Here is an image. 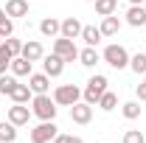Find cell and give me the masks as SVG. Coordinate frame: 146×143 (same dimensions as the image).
<instances>
[{"instance_id":"cell-1","label":"cell","mask_w":146,"mask_h":143,"mask_svg":"<svg viewBox=\"0 0 146 143\" xmlns=\"http://www.w3.org/2000/svg\"><path fill=\"white\" fill-rule=\"evenodd\" d=\"M56 112H59V104L54 101V95L42 93V95H34L31 98V115L39 118V121H54Z\"/></svg>"},{"instance_id":"cell-2","label":"cell","mask_w":146,"mask_h":143,"mask_svg":"<svg viewBox=\"0 0 146 143\" xmlns=\"http://www.w3.org/2000/svg\"><path fill=\"white\" fill-rule=\"evenodd\" d=\"M101 59L107 62L110 68H115V70H124V68H129V51L124 48V45H118V42L107 45V48H104V54H101Z\"/></svg>"},{"instance_id":"cell-3","label":"cell","mask_w":146,"mask_h":143,"mask_svg":"<svg viewBox=\"0 0 146 143\" xmlns=\"http://www.w3.org/2000/svg\"><path fill=\"white\" fill-rule=\"evenodd\" d=\"M107 76H101V73H96V76H90V81H87V87L82 90V98L87 101V104H98V98L107 93Z\"/></svg>"},{"instance_id":"cell-4","label":"cell","mask_w":146,"mask_h":143,"mask_svg":"<svg viewBox=\"0 0 146 143\" xmlns=\"http://www.w3.org/2000/svg\"><path fill=\"white\" fill-rule=\"evenodd\" d=\"M54 101L59 107H73L76 101H82V90L76 87V84H59L54 90Z\"/></svg>"},{"instance_id":"cell-5","label":"cell","mask_w":146,"mask_h":143,"mask_svg":"<svg viewBox=\"0 0 146 143\" xmlns=\"http://www.w3.org/2000/svg\"><path fill=\"white\" fill-rule=\"evenodd\" d=\"M54 54L62 56L65 62H76V59H79V48H76V42H73V39L59 36V39H54Z\"/></svg>"},{"instance_id":"cell-6","label":"cell","mask_w":146,"mask_h":143,"mask_svg":"<svg viewBox=\"0 0 146 143\" xmlns=\"http://www.w3.org/2000/svg\"><path fill=\"white\" fill-rule=\"evenodd\" d=\"M56 135H59V129H56L54 121H42L39 126L31 129V143H51Z\"/></svg>"},{"instance_id":"cell-7","label":"cell","mask_w":146,"mask_h":143,"mask_svg":"<svg viewBox=\"0 0 146 143\" xmlns=\"http://www.w3.org/2000/svg\"><path fill=\"white\" fill-rule=\"evenodd\" d=\"M70 121L79 126H87L93 121V104H87V101H76L70 107Z\"/></svg>"},{"instance_id":"cell-8","label":"cell","mask_w":146,"mask_h":143,"mask_svg":"<svg viewBox=\"0 0 146 143\" xmlns=\"http://www.w3.org/2000/svg\"><path fill=\"white\" fill-rule=\"evenodd\" d=\"M62 70H65V59L62 56H42V73H48L51 79H56V76H62Z\"/></svg>"},{"instance_id":"cell-9","label":"cell","mask_w":146,"mask_h":143,"mask_svg":"<svg viewBox=\"0 0 146 143\" xmlns=\"http://www.w3.org/2000/svg\"><path fill=\"white\" fill-rule=\"evenodd\" d=\"M6 118H9L14 126H25L28 121H31V109L25 107V104H14V107H9Z\"/></svg>"},{"instance_id":"cell-10","label":"cell","mask_w":146,"mask_h":143,"mask_svg":"<svg viewBox=\"0 0 146 143\" xmlns=\"http://www.w3.org/2000/svg\"><path fill=\"white\" fill-rule=\"evenodd\" d=\"M28 87H31L34 95L48 93V90H51V76H48V73H31V76H28Z\"/></svg>"},{"instance_id":"cell-11","label":"cell","mask_w":146,"mask_h":143,"mask_svg":"<svg viewBox=\"0 0 146 143\" xmlns=\"http://www.w3.org/2000/svg\"><path fill=\"white\" fill-rule=\"evenodd\" d=\"M28 62H39L42 56H45V48H42V42H36V39H28V42H23V54Z\"/></svg>"},{"instance_id":"cell-12","label":"cell","mask_w":146,"mask_h":143,"mask_svg":"<svg viewBox=\"0 0 146 143\" xmlns=\"http://www.w3.org/2000/svg\"><path fill=\"white\" fill-rule=\"evenodd\" d=\"M39 34L42 36H59L62 34V20H56V17H45L42 23H39Z\"/></svg>"},{"instance_id":"cell-13","label":"cell","mask_w":146,"mask_h":143,"mask_svg":"<svg viewBox=\"0 0 146 143\" xmlns=\"http://www.w3.org/2000/svg\"><path fill=\"white\" fill-rule=\"evenodd\" d=\"M59 36H68V39H79L82 36V23L76 17H65L62 20V34Z\"/></svg>"},{"instance_id":"cell-14","label":"cell","mask_w":146,"mask_h":143,"mask_svg":"<svg viewBox=\"0 0 146 143\" xmlns=\"http://www.w3.org/2000/svg\"><path fill=\"white\" fill-rule=\"evenodd\" d=\"M9 98H11V101H14V104H28V101H31V98H34V93H31V87H28V84H14V90H11V93H9Z\"/></svg>"},{"instance_id":"cell-15","label":"cell","mask_w":146,"mask_h":143,"mask_svg":"<svg viewBox=\"0 0 146 143\" xmlns=\"http://www.w3.org/2000/svg\"><path fill=\"white\" fill-rule=\"evenodd\" d=\"M79 39H84V45L96 48V45L104 39V34H101V28H96V25H82V36H79Z\"/></svg>"},{"instance_id":"cell-16","label":"cell","mask_w":146,"mask_h":143,"mask_svg":"<svg viewBox=\"0 0 146 143\" xmlns=\"http://www.w3.org/2000/svg\"><path fill=\"white\" fill-rule=\"evenodd\" d=\"M127 23L132 25V28L146 25V9H143V6H129V9H127Z\"/></svg>"},{"instance_id":"cell-17","label":"cell","mask_w":146,"mask_h":143,"mask_svg":"<svg viewBox=\"0 0 146 143\" xmlns=\"http://www.w3.org/2000/svg\"><path fill=\"white\" fill-rule=\"evenodd\" d=\"M31 65H34V62H28V59H25V56H14V59H11V65H9V70L14 73V76H31Z\"/></svg>"},{"instance_id":"cell-18","label":"cell","mask_w":146,"mask_h":143,"mask_svg":"<svg viewBox=\"0 0 146 143\" xmlns=\"http://www.w3.org/2000/svg\"><path fill=\"white\" fill-rule=\"evenodd\" d=\"M9 17H28V0H6Z\"/></svg>"},{"instance_id":"cell-19","label":"cell","mask_w":146,"mask_h":143,"mask_svg":"<svg viewBox=\"0 0 146 143\" xmlns=\"http://www.w3.org/2000/svg\"><path fill=\"white\" fill-rule=\"evenodd\" d=\"M98 28H101V34H104V36H115L118 31H121V20L115 17V14L101 17V25H98Z\"/></svg>"},{"instance_id":"cell-20","label":"cell","mask_w":146,"mask_h":143,"mask_svg":"<svg viewBox=\"0 0 146 143\" xmlns=\"http://www.w3.org/2000/svg\"><path fill=\"white\" fill-rule=\"evenodd\" d=\"M79 62H82L84 68H96V65L101 62V54H98L96 48H90V45H87L84 51H79Z\"/></svg>"},{"instance_id":"cell-21","label":"cell","mask_w":146,"mask_h":143,"mask_svg":"<svg viewBox=\"0 0 146 143\" xmlns=\"http://www.w3.org/2000/svg\"><path fill=\"white\" fill-rule=\"evenodd\" d=\"M96 3V14L98 17H110L118 11V0H93Z\"/></svg>"},{"instance_id":"cell-22","label":"cell","mask_w":146,"mask_h":143,"mask_svg":"<svg viewBox=\"0 0 146 143\" xmlns=\"http://www.w3.org/2000/svg\"><path fill=\"white\" fill-rule=\"evenodd\" d=\"M0 140H3V143H14V140H17V126L11 124L9 118L0 121Z\"/></svg>"},{"instance_id":"cell-23","label":"cell","mask_w":146,"mask_h":143,"mask_svg":"<svg viewBox=\"0 0 146 143\" xmlns=\"http://www.w3.org/2000/svg\"><path fill=\"white\" fill-rule=\"evenodd\" d=\"M96 107H98V109H104V112H112V109L118 107V95L107 90V93H104V95L98 98V104H96Z\"/></svg>"},{"instance_id":"cell-24","label":"cell","mask_w":146,"mask_h":143,"mask_svg":"<svg viewBox=\"0 0 146 143\" xmlns=\"http://www.w3.org/2000/svg\"><path fill=\"white\" fill-rule=\"evenodd\" d=\"M121 115H124L127 121L141 118V101H127V104H121Z\"/></svg>"},{"instance_id":"cell-25","label":"cell","mask_w":146,"mask_h":143,"mask_svg":"<svg viewBox=\"0 0 146 143\" xmlns=\"http://www.w3.org/2000/svg\"><path fill=\"white\" fill-rule=\"evenodd\" d=\"M129 68L138 73V76H143V73H146V54H135V56H129Z\"/></svg>"},{"instance_id":"cell-26","label":"cell","mask_w":146,"mask_h":143,"mask_svg":"<svg viewBox=\"0 0 146 143\" xmlns=\"http://www.w3.org/2000/svg\"><path fill=\"white\" fill-rule=\"evenodd\" d=\"M14 84H17V76H14V73H3V76H0V93H3V95H9V93L14 90Z\"/></svg>"},{"instance_id":"cell-27","label":"cell","mask_w":146,"mask_h":143,"mask_svg":"<svg viewBox=\"0 0 146 143\" xmlns=\"http://www.w3.org/2000/svg\"><path fill=\"white\" fill-rule=\"evenodd\" d=\"M11 59H14V56H11V51H9V48H6V42H0V76L9 70Z\"/></svg>"},{"instance_id":"cell-28","label":"cell","mask_w":146,"mask_h":143,"mask_svg":"<svg viewBox=\"0 0 146 143\" xmlns=\"http://www.w3.org/2000/svg\"><path fill=\"white\" fill-rule=\"evenodd\" d=\"M146 138H143V132L141 129H127L124 132V143H143Z\"/></svg>"},{"instance_id":"cell-29","label":"cell","mask_w":146,"mask_h":143,"mask_svg":"<svg viewBox=\"0 0 146 143\" xmlns=\"http://www.w3.org/2000/svg\"><path fill=\"white\" fill-rule=\"evenodd\" d=\"M6 48L11 51V56H20V54H23V42H20V39H14V34L6 36Z\"/></svg>"},{"instance_id":"cell-30","label":"cell","mask_w":146,"mask_h":143,"mask_svg":"<svg viewBox=\"0 0 146 143\" xmlns=\"http://www.w3.org/2000/svg\"><path fill=\"white\" fill-rule=\"evenodd\" d=\"M135 95H138V101H146V73H143V79H141V84L135 87Z\"/></svg>"},{"instance_id":"cell-31","label":"cell","mask_w":146,"mask_h":143,"mask_svg":"<svg viewBox=\"0 0 146 143\" xmlns=\"http://www.w3.org/2000/svg\"><path fill=\"white\" fill-rule=\"evenodd\" d=\"M51 143H70V135H56Z\"/></svg>"},{"instance_id":"cell-32","label":"cell","mask_w":146,"mask_h":143,"mask_svg":"<svg viewBox=\"0 0 146 143\" xmlns=\"http://www.w3.org/2000/svg\"><path fill=\"white\" fill-rule=\"evenodd\" d=\"M129 6H143V0H127Z\"/></svg>"},{"instance_id":"cell-33","label":"cell","mask_w":146,"mask_h":143,"mask_svg":"<svg viewBox=\"0 0 146 143\" xmlns=\"http://www.w3.org/2000/svg\"><path fill=\"white\" fill-rule=\"evenodd\" d=\"M70 143H84L82 138H76V135H70Z\"/></svg>"},{"instance_id":"cell-34","label":"cell","mask_w":146,"mask_h":143,"mask_svg":"<svg viewBox=\"0 0 146 143\" xmlns=\"http://www.w3.org/2000/svg\"><path fill=\"white\" fill-rule=\"evenodd\" d=\"M6 17H9V14H6V9H0V23H3Z\"/></svg>"},{"instance_id":"cell-35","label":"cell","mask_w":146,"mask_h":143,"mask_svg":"<svg viewBox=\"0 0 146 143\" xmlns=\"http://www.w3.org/2000/svg\"><path fill=\"white\" fill-rule=\"evenodd\" d=\"M143 9H146V0H143Z\"/></svg>"},{"instance_id":"cell-36","label":"cell","mask_w":146,"mask_h":143,"mask_svg":"<svg viewBox=\"0 0 146 143\" xmlns=\"http://www.w3.org/2000/svg\"><path fill=\"white\" fill-rule=\"evenodd\" d=\"M0 39H3V36H0Z\"/></svg>"},{"instance_id":"cell-37","label":"cell","mask_w":146,"mask_h":143,"mask_svg":"<svg viewBox=\"0 0 146 143\" xmlns=\"http://www.w3.org/2000/svg\"><path fill=\"white\" fill-rule=\"evenodd\" d=\"M0 143H3V140H0Z\"/></svg>"},{"instance_id":"cell-38","label":"cell","mask_w":146,"mask_h":143,"mask_svg":"<svg viewBox=\"0 0 146 143\" xmlns=\"http://www.w3.org/2000/svg\"><path fill=\"white\" fill-rule=\"evenodd\" d=\"M90 3H93V0H90Z\"/></svg>"},{"instance_id":"cell-39","label":"cell","mask_w":146,"mask_h":143,"mask_svg":"<svg viewBox=\"0 0 146 143\" xmlns=\"http://www.w3.org/2000/svg\"><path fill=\"white\" fill-rule=\"evenodd\" d=\"M143 143H146V140H143Z\"/></svg>"}]
</instances>
